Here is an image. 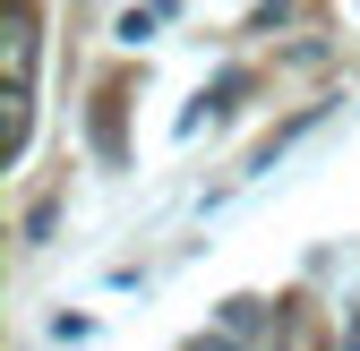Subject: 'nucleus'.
<instances>
[{
	"label": "nucleus",
	"mask_w": 360,
	"mask_h": 351,
	"mask_svg": "<svg viewBox=\"0 0 360 351\" xmlns=\"http://www.w3.org/2000/svg\"><path fill=\"white\" fill-rule=\"evenodd\" d=\"M343 351H360V309H352V317H343Z\"/></svg>",
	"instance_id": "f03ea898"
},
{
	"label": "nucleus",
	"mask_w": 360,
	"mask_h": 351,
	"mask_svg": "<svg viewBox=\"0 0 360 351\" xmlns=\"http://www.w3.org/2000/svg\"><path fill=\"white\" fill-rule=\"evenodd\" d=\"M198 351H232V343H198Z\"/></svg>",
	"instance_id": "7ed1b4c3"
},
{
	"label": "nucleus",
	"mask_w": 360,
	"mask_h": 351,
	"mask_svg": "<svg viewBox=\"0 0 360 351\" xmlns=\"http://www.w3.org/2000/svg\"><path fill=\"white\" fill-rule=\"evenodd\" d=\"M0 52H9V86L34 77V0H9V34H0Z\"/></svg>",
	"instance_id": "f257e3e1"
}]
</instances>
